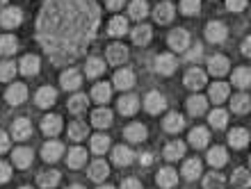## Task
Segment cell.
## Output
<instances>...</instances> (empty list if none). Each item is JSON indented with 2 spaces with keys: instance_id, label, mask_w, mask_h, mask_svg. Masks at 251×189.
<instances>
[{
  "instance_id": "cell-1",
  "label": "cell",
  "mask_w": 251,
  "mask_h": 189,
  "mask_svg": "<svg viewBox=\"0 0 251 189\" xmlns=\"http://www.w3.org/2000/svg\"><path fill=\"white\" fill-rule=\"evenodd\" d=\"M99 23L96 0H46L37 16V39L53 64H71L85 55Z\"/></svg>"
},
{
  "instance_id": "cell-2",
  "label": "cell",
  "mask_w": 251,
  "mask_h": 189,
  "mask_svg": "<svg viewBox=\"0 0 251 189\" xmlns=\"http://www.w3.org/2000/svg\"><path fill=\"white\" fill-rule=\"evenodd\" d=\"M228 37V30L222 21H210L208 27H205V39L210 41V44H222V41Z\"/></svg>"
},
{
  "instance_id": "cell-3",
  "label": "cell",
  "mask_w": 251,
  "mask_h": 189,
  "mask_svg": "<svg viewBox=\"0 0 251 189\" xmlns=\"http://www.w3.org/2000/svg\"><path fill=\"white\" fill-rule=\"evenodd\" d=\"M176 66H178V59L174 57L172 52H162V55H158V59H155V71H158L160 75H172V73L176 71Z\"/></svg>"
},
{
  "instance_id": "cell-4",
  "label": "cell",
  "mask_w": 251,
  "mask_h": 189,
  "mask_svg": "<svg viewBox=\"0 0 251 189\" xmlns=\"http://www.w3.org/2000/svg\"><path fill=\"white\" fill-rule=\"evenodd\" d=\"M169 46L174 50H187L190 48V32L183 30V27H176L169 32Z\"/></svg>"
},
{
  "instance_id": "cell-5",
  "label": "cell",
  "mask_w": 251,
  "mask_h": 189,
  "mask_svg": "<svg viewBox=\"0 0 251 189\" xmlns=\"http://www.w3.org/2000/svg\"><path fill=\"white\" fill-rule=\"evenodd\" d=\"M165 105H167V100H165V96H162L160 92H149L146 94L144 107H146L149 114H160V112L165 110Z\"/></svg>"
},
{
  "instance_id": "cell-6",
  "label": "cell",
  "mask_w": 251,
  "mask_h": 189,
  "mask_svg": "<svg viewBox=\"0 0 251 189\" xmlns=\"http://www.w3.org/2000/svg\"><path fill=\"white\" fill-rule=\"evenodd\" d=\"M228 69H231V62H228L226 57H222V55H212L210 62H208V71H210L215 78L226 75V73H228Z\"/></svg>"
},
{
  "instance_id": "cell-7",
  "label": "cell",
  "mask_w": 251,
  "mask_h": 189,
  "mask_svg": "<svg viewBox=\"0 0 251 189\" xmlns=\"http://www.w3.org/2000/svg\"><path fill=\"white\" fill-rule=\"evenodd\" d=\"M21 21H23V14H21L19 7H7V9H2V14H0L2 27H16V25H21Z\"/></svg>"
},
{
  "instance_id": "cell-8",
  "label": "cell",
  "mask_w": 251,
  "mask_h": 189,
  "mask_svg": "<svg viewBox=\"0 0 251 189\" xmlns=\"http://www.w3.org/2000/svg\"><path fill=\"white\" fill-rule=\"evenodd\" d=\"M12 137L23 142V139H30L32 137V123L27 118H16L12 125Z\"/></svg>"
},
{
  "instance_id": "cell-9",
  "label": "cell",
  "mask_w": 251,
  "mask_h": 189,
  "mask_svg": "<svg viewBox=\"0 0 251 189\" xmlns=\"http://www.w3.org/2000/svg\"><path fill=\"white\" fill-rule=\"evenodd\" d=\"M105 57L110 64H124L126 59H128V48L124 44H112V46H107Z\"/></svg>"
},
{
  "instance_id": "cell-10",
  "label": "cell",
  "mask_w": 251,
  "mask_h": 189,
  "mask_svg": "<svg viewBox=\"0 0 251 189\" xmlns=\"http://www.w3.org/2000/svg\"><path fill=\"white\" fill-rule=\"evenodd\" d=\"M41 130H44V135H48V137H57L62 130V118L57 117V114H48V117H44V121H41Z\"/></svg>"
},
{
  "instance_id": "cell-11",
  "label": "cell",
  "mask_w": 251,
  "mask_h": 189,
  "mask_svg": "<svg viewBox=\"0 0 251 189\" xmlns=\"http://www.w3.org/2000/svg\"><path fill=\"white\" fill-rule=\"evenodd\" d=\"M208 82V78H205V73L201 71V69H190V71L185 73V87H190V89H203V85Z\"/></svg>"
},
{
  "instance_id": "cell-12",
  "label": "cell",
  "mask_w": 251,
  "mask_h": 189,
  "mask_svg": "<svg viewBox=\"0 0 251 189\" xmlns=\"http://www.w3.org/2000/svg\"><path fill=\"white\" fill-rule=\"evenodd\" d=\"M60 82H62V87H64V89H69V92H75V89L82 85V75H80L75 69H66V71L62 73Z\"/></svg>"
},
{
  "instance_id": "cell-13",
  "label": "cell",
  "mask_w": 251,
  "mask_h": 189,
  "mask_svg": "<svg viewBox=\"0 0 251 189\" xmlns=\"http://www.w3.org/2000/svg\"><path fill=\"white\" fill-rule=\"evenodd\" d=\"M41 155L46 162H57L62 155H64V146L60 142H48L44 148H41Z\"/></svg>"
},
{
  "instance_id": "cell-14",
  "label": "cell",
  "mask_w": 251,
  "mask_h": 189,
  "mask_svg": "<svg viewBox=\"0 0 251 189\" xmlns=\"http://www.w3.org/2000/svg\"><path fill=\"white\" fill-rule=\"evenodd\" d=\"M139 110V98L135 94H126V96L119 98V112L126 114V117H130L135 112Z\"/></svg>"
},
{
  "instance_id": "cell-15",
  "label": "cell",
  "mask_w": 251,
  "mask_h": 189,
  "mask_svg": "<svg viewBox=\"0 0 251 189\" xmlns=\"http://www.w3.org/2000/svg\"><path fill=\"white\" fill-rule=\"evenodd\" d=\"M5 98H7V103H12V105L23 103V100L27 98V87L21 85V82H16V85H12L9 89H7Z\"/></svg>"
},
{
  "instance_id": "cell-16",
  "label": "cell",
  "mask_w": 251,
  "mask_h": 189,
  "mask_svg": "<svg viewBox=\"0 0 251 189\" xmlns=\"http://www.w3.org/2000/svg\"><path fill=\"white\" fill-rule=\"evenodd\" d=\"M135 73L130 71V69H121V71L114 73V87L117 89H130L132 85H135Z\"/></svg>"
},
{
  "instance_id": "cell-17",
  "label": "cell",
  "mask_w": 251,
  "mask_h": 189,
  "mask_svg": "<svg viewBox=\"0 0 251 189\" xmlns=\"http://www.w3.org/2000/svg\"><path fill=\"white\" fill-rule=\"evenodd\" d=\"M176 183H178V173L174 169H169V166H165V169L158 171V185L162 189H172L176 187Z\"/></svg>"
},
{
  "instance_id": "cell-18",
  "label": "cell",
  "mask_w": 251,
  "mask_h": 189,
  "mask_svg": "<svg viewBox=\"0 0 251 189\" xmlns=\"http://www.w3.org/2000/svg\"><path fill=\"white\" fill-rule=\"evenodd\" d=\"M124 137L128 139V142H132V143L144 142V139H146V128H144L142 123H130V125H126Z\"/></svg>"
},
{
  "instance_id": "cell-19",
  "label": "cell",
  "mask_w": 251,
  "mask_h": 189,
  "mask_svg": "<svg viewBox=\"0 0 251 189\" xmlns=\"http://www.w3.org/2000/svg\"><path fill=\"white\" fill-rule=\"evenodd\" d=\"M228 143H231L233 148H245L247 143H249V130L245 128H233L228 132Z\"/></svg>"
},
{
  "instance_id": "cell-20",
  "label": "cell",
  "mask_w": 251,
  "mask_h": 189,
  "mask_svg": "<svg viewBox=\"0 0 251 189\" xmlns=\"http://www.w3.org/2000/svg\"><path fill=\"white\" fill-rule=\"evenodd\" d=\"M231 82L238 89H247V87L251 85V69H247V66H242V69H235L231 75Z\"/></svg>"
},
{
  "instance_id": "cell-21",
  "label": "cell",
  "mask_w": 251,
  "mask_h": 189,
  "mask_svg": "<svg viewBox=\"0 0 251 189\" xmlns=\"http://www.w3.org/2000/svg\"><path fill=\"white\" fill-rule=\"evenodd\" d=\"M153 14H155V21L162 23V25H165V23H172L174 21V5L172 2H160V5L153 9Z\"/></svg>"
},
{
  "instance_id": "cell-22",
  "label": "cell",
  "mask_w": 251,
  "mask_h": 189,
  "mask_svg": "<svg viewBox=\"0 0 251 189\" xmlns=\"http://www.w3.org/2000/svg\"><path fill=\"white\" fill-rule=\"evenodd\" d=\"M87 105H89V98H87L85 94H75V96L69 98V110H71V114H75V117L85 114Z\"/></svg>"
},
{
  "instance_id": "cell-23",
  "label": "cell",
  "mask_w": 251,
  "mask_h": 189,
  "mask_svg": "<svg viewBox=\"0 0 251 189\" xmlns=\"http://www.w3.org/2000/svg\"><path fill=\"white\" fill-rule=\"evenodd\" d=\"M34 100H37L39 107H50L57 100V94H55L53 87H41L39 92H37V96H34Z\"/></svg>"
},
{
  "instance_id": "cell-24",
  "label": "cell",
  "mask_w": 251,
  "mask_h": 189,
  "mask_svg": "<svg viewBox=\"0 0 251 189\" xmlns=\"http://www.w3.org/2000/svg\"><path fill=\"white\" fill-rule=\"evenodd\" d=\"M92 123H94V128H110V125H112V112L105 110V107H100V110H94Z\"/></svg>"
},
{
  "instance_id": "cell-25",
  "label": "cell",
  "mask_w": 251,
  "mask_h": 189,
  "mask_svg": "<svg viewBox=\"0 0 251 189\" xmlns=\"http://www.w3.org/2000/svg\"><path fill=\"white\" fill-rule=\"evenodd\" d=\"M183 125H185V118L180 117L178 112L167 114V118L162 121V128H165L167 132H180V130H183Z\"/></svg>"
},
{
  "instance_id": "cell-26",
  "label": "cell",
  "mask_w": 251,
  "mask_h": 189,
  "mask_svg": "<svg viewBox=\"0 0 251 189\" xmlns=\"http://www.w3.org/2000/svg\"><path fill=\"white\" fill-rule=\"evenodd\" d=\"M226 162H228V153H226V148H222V146H212V148L208 150V164H212V166H224Z\"/></svg>"
},
{
  "instance_id": "cell-27",
  "label": "cell",
  "mask_w": 251,
  "mask_h": 189,
  "mask_svg": "<svg viewBox=\"0 0 251 189\" xmlns=\"http://www.w3.org/2000/svg\"><path fill=\"white\" fill-rule=\"evenodd\" d=\"M19 69L23 75H34V73H39V57H34V55H25V57L19 62Z\"/></svg>"
},
{
  "instance_id": "cell-28",
  "label": "cell",
  "mask_w": 251,
  "mask_h": 189,
  "mask_svg": "<svg viewBox=\"0 0 251 189\" xmlns=\"http://www.w3.org/2000/svg\"><path fill=\"white\" fill-rule=\"evenodd\" d=\"M107 173H110V169H107V164L103 162V160H96V162L89 166V178H92L94 183H103L107 178Z\"/></svg>"
},
{
  "instance_id": "cell-29",
  "label": "cell",
  "mask_w": 251,
  "mask_h": 189,
  "mask_svg": "<svg viewBox=\"0 0 251 189\" xmlns=\"http://www.w3.org/2000/svg\"><path fill=\"white\" fill-rule=\"evenodd\" d=\"M208 142H210V132L205 128H194L190 132V143L194 148H203V146H208Z\"/></svg>"
},
{
  "instance_id": "cell-30",
  "label": "cell",
  "mask_w": 251,
  "mask_h": 189,
  "mask_svg": "<svg viewBox=\"0 0 251 189\" xmlns=\"http://www.w3.org/2000/svg\"><path fill=\"white\" fill-rule=\"evenodd\" d=\"M231 183L235 189H249L251 187V173L247 169H235L233 171Z\"/></svg>"
},
{
  "instance_id": "cell-31",
  "label": "cell",
  "mask_w": 251,
  "mask_h": 189,
  "mask_svg": "<svg viewBox=\"0 0 251 189\" xmlns=\"http://www.w3.org/2000/svg\"><path fill=\"white\" fill-rule=\"evenodd\" d=\"M183 155H185V143L183 142H169L165 146V157L167 160L176 162V160H180Z\"/></svg>"
},
{
  "instance_id": "cell-32",
  "label": "cell",
  "mask_w": 251,
  "mask_h": 189,
  "mask_svg": "<svg viewBox=\"0 0 251 189\" xmlns=\"http://www.w3.org/2000/svg\"><path fill=\"white\" fill-rule=\"evenodd\" d=\"M60 171H44V173H39L37 176V183H39V187H44V189H50V187H55V185L60 183Z\"/></svg>"
},
{
  "instance_id": "cell-33",
  "label": "cell",
  "mask_w": 251,
  "mask_h": 189,
  "mask_svg": "<svg viewBox=\"0 0 251 189\" xmlns=\"http://www.w3.org/2000/svg\"><path fill=\"white\" fill-rule=\"evenodd\" d=\"M112 162L119 164V166H126V164L132 162V150L128 146H117L112 150Z\"/></svg>"
},
{
  "instance_id": "cell-34",
  "label": "cell",
  "mask_w": 251,
  "mask_h": 189,
  "mask_svg": "<svg viewBox=\"0 0 251 189\" xmlns=\"http://www.w3.org/2000/svg\"><path fill=\"white\" fill-rule=\"evenodd\" d=\"M107 32L112 34V37H124V34L128 32V21H126V16H114V19L110 21V25H107Z\"/></svg>"
},
{
  "instance_id": "cell-35",
  "label": "cell",
  "mask_w": 251,
  "mask_h": 189,
  "mask_svg": "<svg viewBox=\"0 0 251 189\" xmlns=\"http://www.w3.org/2000/svg\"><path fill=\"white\" fill-rule=\"evenodd\" d=\"M14 164L16 166H21V169H27L30 164H32V150L30 148H16L14 150V155H12Z\"/></svg>"
},
{
  "instance_id": "cell-36",
  "label": "cell",
  "mask_w": 251,
  "mask_h": 189,
  "mask_svg": "<svg viewBox=\"0 0 251 189\" xmlns=\"http://www.w3.org/2000/svg\"><path fill=\"white\" fill-rule=\"evenodd\" d=\"M199 173H201V162H199L197 157L183 162V176H185V180H197Z\"/></svg>"
},
{
  "instance_id": "cell-37",
  "label": "cell",
  "mask_w": 251,
  "mask_h": 189,
  "mask_svg": "<svg viewBox=\"0 0 251 189\" xmlns=\"http://www.w3.org/2000/svg\"><path fill=\"white\" fill-rule=\"evenodd\" d=\"M231 107L233 112H238V114H247L251 110V98L247 94H238V96L231 98Z\"/></svg>"
},
{
  "instance_id": "cell-38",
  "label": "cell",
  "mask_w": 251,
  "mask_h": 189,
  "mask_svg": "<svg viewBox=\"0 0 251 189\" xmlns=\"http://www.w3.org/2000/svg\"><path fill=\"white\" fill-rule=\"evenodd\" d=\"M66 162H69V166H71V169H80V166H82V164L87 162V150L85 148H71L69 150V160H66Z\"/></svg>"
},
{
  "instance_id": "cell-39",
  "label": "cell",
  "mask_w": 251,
  "mask_h": 189,
  "mask_svg": "<svg viewBox=\"0 0 251 189\" xmlns=\"http://www.w3.org/2000/svg\"><path fill=\"white\" fill-rule=\"evenodd\" d=\"M110 94H112V87L107 85V82H99V85H94V89H92V98L96 103H107V100H110Z\"/></svg>"
},
{
  "instance_id": "cell-40",
  "label": "cell",
  "mask_w": 251,
  "mask_h": 189,
  "mask_svg": "<svg viewBox=\"0 0 251 189\" xmlns=\"http://www.w3.org/2000/svg\"><path fill=\"white\" fill-rule=\"evenodd\" d=\"M187 110H190V114L199 117V114H203V112L208 110V100H205L203 96H192V98H187Z\"/></svg>"
},
{
  "instance_id": "cell-41",
  "label": "cell",
  "mask_w": 251,
  "mask_h": 189,
  "mask_svg": "<svg viewBox=\"0 0 251 189\" xmlns=\"http://www.w3.org/2000/svg\"><path fill=\"white\" fill-rule=\"evenodd\" d=\"M69 137L73 139V142H82V139L87 137V125L80 121V118H73L71 125H69Z\"/></svg>"
},
{
  "instance_id": "cell-42",
  "label": "cell",
  "mask_w": 251,
  "mask_h": 189,
  "mask_svg": "<svg viewBox=\"0 0 251 189\" xmlns=\"http://www.w3.org/2000/svg\"><path fill=\"white\" fill-rule=\"evenodd\" d=\"M132 41L137 44V46H146L149 41H151V27L149 25H137L132 30Z\"/></svg>"
},
{
  "instance_id": "cell-43",
  "label": "cell",
  "mask_w": 251,
  "mask_h": 189,
  "mask_svg": "<svg viewBox=\"0 0 251 189\" xmlns=\"http://www.w3.org/2000/svg\"><path fill=\"white\" fill-rule=\"evenodd\" d=\"M16 46H19V41H16L14 34H2L0 37V55H14Z\"/></svg>"
},
{
  "instance_id": "cell-44",
  "label": "cell",
  "mask_w": 251,
  "mask_h": 189,
  "mask_svg": "<svg viewBox=\"0 0 251 189\" xmlns=\"http://www.w3.org/2000/svg\"><path fill=\"white\" fill-rule=\"evenodd\" d=\"M228 98V85L226 82H215L210 87V100L212 103H222Z\"/></svg>"
},
{
  "instance_id": "cell-45",
  "label": "cell",
  "mask_w": 251,
  "mask_h": 189,
  "mask_svg": "<svg viewBox=\"0 0 251 189\" xmlns=\"http://www.w3.org/2000/svg\"><path fill=\"white\" fill-rule=\"evenodd\" d=\"M87 75L89 78H99V75H103V71H105V62L99 57H92L89 62H87Z\"/></svg>"
},
{
  "instance_id": "cell-46",
  "label": "cell",
  "mask_w": 251,
  "mask_h": 189,
  "mask_svg": "<svg viewBox=\"0 0 251 189\" xmlns=\"http://www.w3.org/2000/svg\"><path fill=\"white\" fill-rule=\"evenodd\" d=\"M226 180L222 173H208L203 178V189H224Z\"/></svg>"
},
{
  "instance_id": "cell-47",
  "label": "cell",
  "mask_w": 251,
  "mask_h": 189,
  "mask_svg": "<svg viewBox=\"0 0 251 189\" xmlns=\"http://www.w3.org/2000/svg\"><path fill=\"white\" fill-rule=\"evenodd\" d=\"M107 148H110V139H107L105 135H94L92 137V150L94 153H96V155H103Z\"/></svg>"
},
{
  "instance_id": "cell-48",
  "label": "cell",
  "mask_w": 251,
  "mask_h": 189,
  "mask_svg": "<svg viewBox=\"0 0 251 189\" xmlns=\"http://www.w3.org/2000/svg\"><path fill=\"white\" fill-rule=\"evenodd\" d=\"M146 14H149V5H146L144 0H132L130 2V16L132 19H144Z\"/></svg>"
},
{
  "instance_id": "cell-49",
  "label": "cell",
  "mask_w": 251,
  "mask_h": 189,
  "mask_svg": "<svg viewBox=\"0 0 251 189\" xmlns=\"http://www.w3.org/2000/svg\"><path fill=\"white\" fill-rule=\"evenodd\" d=\"M16 75V64L14 62H0V82H9Z\"/></svg>"
},
{
  "instance_id": "cell-50",
  "label": "cell",
  "mask_w": 251,
  "mask_h": 189,
  "mask_svg": "<svg viewBox=\"0 0 251 189\" xmlns=\"http://www.w3.org/2000/svg\"><path fill=\"white\" fill-rule=\"evenodd\" d=\"M226 123H228V114H226L224 110H212L210 112V125H215V128H226Z\"/></svg>"
},
{
  "instance_id": "cell-51",
  "label": "cell",
  "mask_w": 251,
  "mask_h": 189,
  "mask_svg": "<svg viewBox=\"0 0 251 189\" xmlns=\"http://www.w3.org/2000/svg\"><path fill=\"white\" fill-rule=\"evenodd\" d=\"M201 7V0H180V12L185 16H194Z\"/></svg>"
},
{
  "instance_id": "cell-52",
  "label": "cell",
  "mask_w": 251,
  "mask_h": 189,
  "mask_svg": "<svg viewBox=\"0 0 251 189\" xmlns=\"http://www.w3.org/2000/svg\"><path fill=\"white\" fill-rule=\"evenodd\" d=\"M12 178V166L7 162H0V183H7Z\"/></svg>"
},
{
  "instance_id": "cell-53",
  "label": "cell",
  "mask_w": 251,
  "mask_h": 189,
  "mask_svg": "<svg viewBox=\"0 0 251 189\" xmlns=\"http://www.w3.org/2000/svg\"><path fill=\"white\" fill-rule=\"evenodd\" d=\"M226 7H228L231 12H240V9L247 7V0H226Z\"/></svg>"
},
{
  "instance_id": "cell-54",
  "label": "cell",
  "mask_w": 251,
  "mask_h": 189,
  "mask_svg": "<svg viewBox=\"0 0 251 189\" xmlns=\"http://www.w3.org/2000/svg\"><path fill=\"white\" fill-rule=\"evenodd\" d=\"M9 135H7V132H2L0 130V153H5V150H9Z\"/></svg>"
},
{
  "instance_id": "cell-55",
  "label": "cell",
  "mask_w": 251,
  "mask_h": 189,
  "mask_svg": "<svg viewBox=\"0 0 251 189\" xmlns=\"http://www.w3.org/2000/svg\"><path fill=\"white\" fill-rule=\"evenodd\" d=\"M121 189H142V183H139V180H135V178H128V180H124Z\"/></svg>"
},
{
  "instance_id": "cell-56",
  "label": "cell",
  "mask_w": 251,
  "mask_h": 189,
  "mask_svg": "<svg viewBox=\"0 0 251 189\" xmlns=\"http://www.w3.org/2000/svg\"><path fill=\"white\" fill-rule=\"evenodd\" d=\"M187 59H190V62H197L199 57H201V46H194V48H190V50H187V55H185Z\"/></svg>"
},
{
  "instance_id": "cell-57",
  "label": "cell",
  "mask_w": 251,
  "mask_h": 189,
  "mask_svg": "<svg viewBox=\"0 0 251 189\" xmlns=\"http://www.w3.org/2000/svg\"><path fill=\"white\" fill-rule=\"evenodd\" d=\"M107 9H121V7L126 5V0H105Z\"/></svg>"
},
{
  "instance_id": "cell-58",
  "label": "cell",
  "mask_w": 251,
  "mask_h": 189,
  "mask_svg": "<svg viewBox=\"0 0 251 189\" xmlns=\"http://www.w3.org/2000/svg\"><path fill=\"white\" fill-rule=\"evenodd\" d=\"M242 52H245L247 57H251V37H247V39L242 41Z\"/></svg>"
},
{
  "instance_id": "cell-59",
  "label": "cell",
  "mask_w": 251,
  "mask_h": 189,
  "mask_svg": "<svg viewBox=\"0 0 251 189\" xmlns=\"http://www.w3.org/2000/svg\"><path fill=\"white\" fill-rule=\"evenodd\" d=\"M151 162H153V155H151V153H144V155H142V164H144V166H149Z\"/></svg>"
},
{
  "instance_id": "cell-60",
  "label": "cell",
  "mask_w": 251,
  "mask_h": 189,
  "mask_svg": "<svg viewBox=\"0 0 251 189\" xmlns=\"http://www.w3.org/2000/svg\"><path fill=\"white\" fill-rule=\"evenodd\" d=\"M69 189H85V187H80V185H71Z\"/></svg>"
},
{
  "instance_id": "cell-61",
  "label": "cell",
  "mask_w": 251,
  "mask_h": 189,
  "mask_svg": "<svg viewBox=\"0 0 251 189\" xmlns=\"http://www.w3.org/2000/svg\"><path fill=\"white\" fill-rule=\"evenodd\" d=\"M100 189H114V187H110V185H105V187H100Z\"/></svg>"
},
{
  "instance_id": "cell-62",
  "label": "cell",
  "mask_w": 251,
  "mask_h": 189,
  "mask_svg": "<svg viewBox=\"0 0 251 189\" xmlns=\"http://www.w3.org/2000/svg\"><path fill=\"white\" fill-rule=\"evenodd\" d=\"M5 2H7V0H0V7H2V5H5Z\"/></svg>"
},
{
  "instance_id": "cell-63",
  "label": "cell",
  "mask_w": 251,
  "mask_h": 189,
  "mask_svg": "<svg viewBox=\"0 0 251 189\" xmlns=\"http://www.w3.org/2000/svg\"><path fill=\"white\" fill-rule=\"evenodd\" d=\"M21 189H32V187H21Z\"/></svg>"
},
{
  "instance_id": "cell-64",
  "label": "cell",
  "mask_w": 251,
  "mask_h": 189,
  "mask_svg": "<svg viewBox=\"0 0 251 189\" xmlns=\"http://www.w3.org/2000/svg\"><path fill=\"white\" fill-rule=\"evenodd\" d=\"M249 166H251V155H249Z\"/></svg>"
}]
</instances>
